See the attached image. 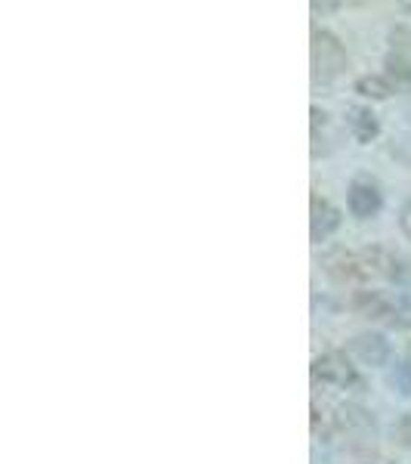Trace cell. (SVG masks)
Wrapping results in <instances>:
<instances>
[{
    "label": "cell",
    "mask_w": 411,
    "mask_h": 464,
    "mask_svg": "<svg viewBox=\"0 0 411 464\" xmlns=\"http://www.w3.org/2000/svg\"><path fill=\"white\" fill-rule=\"evenodd\" d=\"M347 69H349V59L338 37L325 32V28L312 34V74H316V81L328 84V81L340 78Z\"/></svg>",
    "instance_id": "cell-1"
},
{
    "label": "cell",
    "mask_w": 411,
    "mask_h": 464,
    "mask_svg": "<svg viewBox=\"0 0 411 464\" xmlns=\"http://www.w3.org/2000/svg\"><path fill=\"white\" fill-rule=\"evenodd\" d=\"M322 266L328 273V279H334L338 285H365L371 282V266L365 251H331L322 257Z\"/></svg>",
    "instance_id": "cell-2"
},
{
    "label": "cell",
    "mask_w": 411,
    "mask_h": 464,
    "mask_svg": "<svg viewBox=\"0 0 411 464\" xmlns=\"http://www.w3.org/2000/svg\"><path fill=\"white\" fill-rule=\"evenodd\" d=\"M347 205H349V214H353L356 220H371V217H378L380 208H384L380 186L368 177H356L353 183H349Z\"/></svg>",
    "instance_id": "cell-3"
},
{
    "label": "cell",
    "mask_w": 411,
    "mask_h": 464,
    "mask_svg": "<svg viewBox=\"0 0 411 464\" xmlns=\"http://www.w3.org/2000/svg\"><path fill=\"white\" fill-rule=\"evenodd\" d=\"M312 378L322 381V384H331V387H358V375L356 369L349 365L347 356L340 353H325L312 362Z\"/></svg>",
    "instance_id": "cell-4"
},
{
    "label": "cell",
    "mask_w": 411,
    "mask_h": 464,
    "mask_svg": "<svg viewBox=\"0 0 411 464\" xmlns=\"http://www.w3.org/2000/svg\"><path fill=\"white\" fill-rule=\"evenodd\" d=\"M340 227V211L331 205V201H325V198H319V196H312L310 201V238L316 245H322L328 242V238L338 232Z\"/></svg>",
    "instance_id": "cell-5"
},
{
    "label": "cell",
    "mask_w": 411,
    "mask_h": 464,
    "mask_svg": "<svg viewBox=\"0 0 411 464\" xmlns=\"http://www.w3.org/2000/svg\"><path fill=\"white\" fill-rule=\"evenodd\" d=\"M349 353H353L362 365H387L390 362V341L378 332L356 334L349 341Z\"/></svg>",
    "instance_id": "cell-6"
},
{
    "label": "cell",
    "mask_w": 411,
    "mask_h": 464,
    "mask_svg": "<svg viewBox=\"0 0 411 464\" xmlns=\"http://www.w3.org/2000/svg\"><path fill=\"white\" fill-rule=\"evenodd\" d=\"M347 127H349V133H353L356 143H362V146H368L371 140L380 133L378 115L371 109H362V106L347 109Z\"/></svg>",
    "instance_id": "cell-7"
},
{
    "label": "cell",
    "mask_w": 411,
    "mask_h": 464,
    "mask_svg": "<svg viewBox=\"0 0 411 464\" xmlns=\"http://www.w3.org/2000/svg\"><path fill=\"white\" fill-rule=\"evenodd\" d=\"M356 93L368 96V100H390V96L396 93V87L390 84V78L380 72V74H365V78H358Z\"/></svg>",
    "instance_id": "cell-8"
},
{
    "label": "cell",
    "mask_w": 411,
    "mask_h": 464,
    "mask_svg": "<svg viewBox=\"0 0 411 464\" xmlns=\"http://www.w3.org/2000/svg\"><path fill=\"white\" fill-rule=\"evenodd\" d=\"M384 74L390 78V84L399 90H411V63L406 59V53H390L384 63Z\"/></svg>",
    "instance_id": "cell-9"
},
{
    "label": "cell",
    "mask_w": 411,
    "mask_h": 464,
    "mask_svg": "<svg viewBox=\"0 0 411 464\" xmlns=\"http://www.w3.org/2000/svg\"><path fill=\"white\" fill-rule=\"evenodd\" d=\"M387 384L393 387L399 396H411V362H396L390 372H387Z\"/></svg>",
    "instance_id": "cell-10"
},
{
    "label": "cell",
    "mask_w": 411,
    "mask_h": 464,
    "mask_svg": "<svg viewBox=\"0 0 411 464\" xmlns=\"http://www.w3.org/2000/svg\"><path fill=\"white\" fill-rule=\"evenodd\" d=\"M312 13H322V16H328V13H334L340 6V0H310Z\"/></svg>",
    "instance_id": "cell-11"
},
{
    "label": "cell",
    "mask_w": 411,
    "mask_h": 464,
    "mask_svg": "<svg viewBox=\"0 0 411 464\" xmlns=\"http://www.w3.org/2000/svg\"><path fill=\"white\" fill-rule=\"evenodd\" d=\"M396 437H399L402 446H411V415H406L399 421V428H396Z\"/></svg>",
    "instance_id": "cell-12"
},
{
    "label": "cell",
    "mask_w": 411,
    "mask_h": 464,
    "mask_svg": "<svg viewBox=\"0 0 411 464\" xmlns=\"http://www.w3.org/2000/svg\"><path fill=\"white\" fill-rule=\"evenodd\" d=\"M399 227H402V232L411 238V198L406 201V208H402V217H399Z\"/></svg>",
    "instance_id": "cell-13"
},
{
    "label": "cell",
    "mask_w": 411,
    "mask_h": 464,
    "mask_svg": "<svg viewBox=\"0 0 411 464\" xmlns=\"http://www.w3.org/2000/svg\"><path fill=\"white\" fill-rule=\"evenodd\" d=\"M399 4L406 6V10H411V0H399Z\"/></svg>",
    "instance_id": "cell-14"
},
{
    "label": "cell",
    "mask_w": 411,
    "mask_h": 464,
    "mask_svg": "<svg viewBox=\"0 0 411 464\" xmlns=\"http://www.w3.org/2000/svg\"><path fill=\"white\" fill-rule=\"evenodd\" d=\"M371 464H390V461H371Z\"/></svg>",
    "instance_id": "cell-15"
}]
</instances>
